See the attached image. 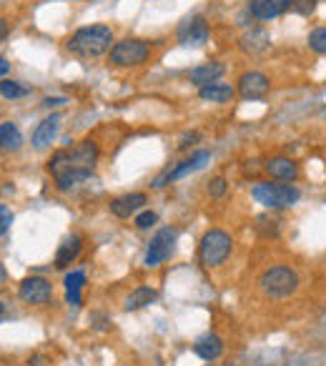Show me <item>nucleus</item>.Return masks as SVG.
<instances>
[{"mask_svg":"<svg viewBox=\"0 0 326 366\" xmlns=\"http://www.w3.org/2000/svg\"><path fill=\"white\" fill-rule=\"evenodd\" d=\"M95 161H98V148L93 141H81L73 148L58 151L48 161L50 176L56 178V186L61 191L78 186L83 181H88L95 171Z\"/></svg>","mask_w":326,"mask_h":366,"instance_id":"1","label":"nucleus"},{"mask_svg":"<svg viewBox=\"0 0 326 366\" xmlns=\"http://www.w3.org/2000/svg\"><path fill=\"white\" fill-rule=\"evenodd\" d=\"M113 31L108 25H86L68 38V50L81 58H98L113 48Z\"/></svg>","mask_w":326,"mask_h":366,"instance_id":"2","label":"nucleus"},{"mask_svg":"<svg viewBox=\"0 0 326 366\" xmlns=\"http://www.w3.org/2000/svg\"><path fill=\"white\" fill-rule=\"evenodd\" d=\"M251 196L266 208H288L301 199V193L291 183H256Z\"/></svg>","mask_w":326,"mask_h":366,"instance_id":"3","label":"nucleus"},{"mask_svg":"<svg viewBox=\"0 0 326 366\" xmlns=\"http://www.w3.org/2000/svg\"><path fill=\"white\" fill-rule=\"evenodd\" d=\"M231 236L221 229H213L208 231L206 236L201 238V246H199V259L203 266L213 268V266H221L228 254H231Z\"/></svg>","mask_w":326,"mask_h":366,"instance_id":"4","label":"nucleus"},{"mask_svg":"<svg viewBox=\"0 0 326 366\" xmlns=\"http://www.w3.org/2000/svg\"><path fill=\"white\" fill-rule=\"evenodd\" d=\"M261 289L266 296L271 298H286L296 291V286H299V276H296L291 268L286 266H271L261 273Z\"/></svg>","mask_w":326,"mask_h":366,"instance_id":"5","label":"nucleus"},{"mask_svg":"<svg viewBox=\"0 0 326 366\" xmlns=\"http://www.w3.org/2000/svg\"><path fill=\"white\" fill-rule=\"evenodd\" d=\"M150 48L146 40H138V38H125L113 43L111 48V63L113 66H121V68H131V66H141V63L148 58Z\"/></svg>","mask_w":326,"mask_h":366,"instance_id":"6","label":"nucleus"},{"mask_svg":"<svg viewBox=\"0 0 326 366\" xmlns=\"http://www.w3.org/2000/svg\"><path fill=\"white\" fill-rule=\"evenodd\" d=\"M173 243H176V229H171V226L161 229L156 236L150 238L148 251H146V264H148V266L163 264V261L171 256V251H173Z\"/></svg>","mask_w":326,"mask_h":366,"instance_id":"7","label":"nucleus"},{"mask_svg":"<svg viewBox=\"0 0 326 366\" xmlns=\"http://www.w3.org/2000/svg\"><path fill=\"white\" fill-rule=\"evenodd\" d=\"M206 161H208V151H196L191 158H186V161H181L178 166L173 168V171H166L163 176H158L156 181H153V188H161V186H166V181H178V178H183V176H188V174H194V171H199V168H203L206 166Z\"/></svg>","mask_w":326,"mask_h":366,"instance_id":"8","label":"nucleus"},{"mask_svg":"<svg viewBox=\"0 0 326 366\" xmlns=\"http://www.w3.org/2000/svg\"><path fill=\"white\" fill-rule=\"evenodd\" d=\"M18 296L23 298L25 304L43 306V304H48L50 296H53V289H50L48 281L40 279V276H31V279H25L23 284H20Z\"/></svg>","mask_w":326,"mask_h":366,"instance_id":"9","label":"nucleus"},{"mask_svg":"<svg viewBox=\"0 0 326 366\" xmlns=\"http://www.w3.org/2000/svg\"><path fill=\"white\" fill-rule=\"evenodd\" d=\"M269 78L263 73H258V70H249V73H244L241 78H238V96L244 100H258L263 98V96L269 93Z\"/></svg>","mask_w":326,"mask_h":366,"instance_id":"10","label":"nucleus"},{"mask_svg":"<svg viewBox=\"0 0 326 366\" xmlns=\"http://www.w3.org/2000/svg\"><path fill=\"white\" fill-rule=\"evenodd\" d=\"M178 43L181 45H203L208 40V25L203 18H199V15H194V18L183 20L181 25H178Z\"/></svg>","mask_w":326,"mask_h":366,"instance_id":"11","label":"nucleus"},{"mask_svg":"<svg viewBox=\"0 0 326 366\" xmlns=\"http://www.w3.org/2000/svg\"><path fill=\"white\" fill-rule=\"evenodd\" d=\"M58 128H61V116H58V113H53V116L40 121V123L36 125V130H33V138H31L33 148L43 151L45 146H50L53 138L58 136Z\"/></svg>","mask_w":326,"mask_h":366,"instance_id":"12","label":"nucleus"},{"mask_svg":"<svg viewBox=\"0 0 326 366\" xmlns=\"http://www.w3.org/2000/svg\"><path fill=\"white\" fill-rule=\"evenodd\" d=\"M224 63L219 61H208V63H201V66H196L191 73H188V78H191V83L199 88L208 86V83H216L224 75Z\"/></svg>","mask_w":326,"mask_h":366,"instance_id":"13","label":"nucleus"},{"mask_svg":"<svg viewBox=\"0 0 326 366\" xmlns=\"http://www.w3.org/2000/svg\"><path fill=\"white\" fill-rule=\"evenodd\" d=\"M143 204H146V193H125V196H118V199L111 201V211L113 216L128 218L131 213H136L138 208H143Z\"/></svg>","mask_w":326,"mask_h":366,"instance_id":"14","label":"nucleus"},{"mask_svg":"<svg viewBox=\"0 0 326 366\" xmlns=\"http://www.w3.org/2000/svg\"><path fill=\"white\" fill-rule=\"evenodd\" d=\"M291 8V0H254L251 3V15L258 20H271Z\"/></svg>","mask_w":326,"mask_h":366,"instance_id":"15","label":"nucleus"},{"mask_svg":"<svg viewBox=\"0 0 326 366\" xmlns=\"http://www.w3.org/2000/svg\"><path fill=\"white\" fill-rule=\"evenodd\" d=\"M194 351L203 361H213V359H219V356L224 354V342H221L216 334H203V336L196 339Z\"/></svg>","mask_w":326,"mask_h":366,"instance_id":"16","label":"nucleus"},{"mask_svg":"<svg viewBox=\"0 0 326 366\" xmlns=\"http://www.w3.org/2000/svg\"><path fill=\"white\" fill-rule=\"evenodd\" d=\"M266 171H269L271 178H279V181H294L296 176H299V166H296L291 158H284V155L271 158V161L266 163Z\"/></svg>","mask_w":326,"mask_h":366,"instance_id":"17","label":"nucleus"},{"mask_svg":"<svg viewBox=\"0 0 326 366\" xmlns=\"http://www.w3.org/2000/svg\"><path fill=\"white\" fill-rule=\"evenodd\" d=\"M199 96L203 100H211V103H226V100H231L233 96H236V91H233L228 83H208V86L199 88Z\"/></svg>","mask_w":326,"mask_h":366,"instance_id":"18","label":"nucleus"},{"mask_svg":"<svg viewBox=\"0 0 326 366\" xmlns=\"http://www.w3.org/2000/svg\"><path fill=\"white\" fill-rule=\"evenodd\" d=\"M81 254V236H68L56 254V268H65L75 256Z\"/></svg>","mask_w":326,"mask_h":366,"instance_id":"19","label":"nucleus"},{"mask_svg":"<svg viewBox=\"0 0 326 366\" xmlns=\"http://www.w3.org/2000/svg\"><path fill=\"white\" fill-rule=\"evenodd\" d=\"M158 293L153 291V289H148V286H141V289H133L128 296H125V311H138L143 309V306H148L150 301H156Z\"/></svg>","mask_w":326,"mask_h":366,"instance_id":"20","label":"nucleus"},{"mask_svg":"<svg viewBox=\"0 0 326 366\" xmlns=\"http://www.w3.org/2000/svg\"><path fill=\"white\" fill-rule=\"evenodd\" d=\"M83 284H86V273L83 271H73L65 276V296H68V304L81 306V291Z\"/></svg>","mask_w":326,"mask_h":366,"instance_id":"21","label":"nucleus"},{"mask_svg":"<svg viewBox=\"0 0 326 366\" xmlns=\"http://www.w3.org/2000/svg\"><path fill=\"white\" fill-rule=\"evenodd\" d=\"M0 143H3V151L20 148L23 136H20V130L15 128V123H10V121H3V123H0Z\"/></svg>","mask_w":326,"mask_h":366,"instance_id":"22","label":"nucleus"},{"mask_svg":"<svg viewBox=\"0 0 326 366\" xmlns=\"http://www.w3.org/2000/svg\"><path fill=\"white\" fill-rule=\"evenodd\" d=\"M0 93H3V98L15 100V98H23V96L31 93V88H25V86H20V83L8 81V78H6V81L0 83Z\"/></svg>","mask_w":326,"mask_h":366,"instance_id":"23","label":"nucleus"},{"mask_svg":"<svg viewBox=\"0 0 326 366\" xmlns=\"http://www.w3.org/2000/svg\"><path fill=\"white\" fill-rule=\"evenodd\" d=\"M309 48L326 56V28H313V31L309 33Z\"/></svg>","mask_w":326,"mask_h":366,"instance_id":"24","label":"nucleus"},{"mask_svg":"<svg viewBox=\"0 0 326 366\" xmlns=\"http://www.w3.org/2000/svg\"><path fill=\"white\" fill-rule=\"evenodd\" d=\"M316 3H319V0H291V8H294L299 15H311Z\"/></svg>","mask_w":326,"mask_h":366,"instance_id":"25","label":"nucleus"},{"mask_svg":"<svg viewBox=\"0 0 326 366\" xmlns=\"http://www.w3.org/2000/svg\"><path fill=\"white\" fill-rule=\"evenodd\" d=\"M156 224V213L153 211H143L141 216H136V229H150Z\"/></svg>","mask_w":326,"mask_h":366,"instance_id":"26","label":"nucleus"},{"mask_svg":"<svg viewBox=\"0 0 326 366\" xmlns=\"http://www.w3.org/2000/svg\"><path fill=\"white\" fill-rule=\"evenodd\" d=\"M10 221H13V213L8 206H0V234L6 236L8 229H10Z\"/></svg>","mask_w":326,"mask_h":366,"instance_id":"27","label":"nucleus"},{"mask_svg":"<svg viewBox=\"0 0 326 366\" xmlns=\"http://www.w3.org/2000/svg\"><path fill=\"white\" fill-rule=\"evenodd\" d=\"M224 191H226V178H213L211 183H208V193H211L213 199H219V196H224Z\"/></svg>","mask_w":326,"mask_h":366,"instance_id":"28","label":"nucleus"},{"mask_svg":"<svg viewBox=\"0 0 326 366\" xmlns=\"http://www.w3.org/2000/svg\"><path fill=\"white\" fill-rule=\"evenodd\" d=\"M63 103H68V100H65V98H45L43 100V106H63Z\"/></svg>","mask_w":326,"mask_h":366,"instance_id":"29","label":"nucleus"},{"mask_svg":"<svg viewBox=\"0 0 326 366\" xmlns=\"http://www.w3.org/2000/svg\"><path fill=\"white\" fill-rule=\"evenodd\" d=\"M0 73L8 75V61H6V58H0Z\"/></svg>","mask_w":326,"mask_h":366,"instance_id":"30","label":"nucleus"},{"mask_svg":"<svg viewBox=\"0 0 326 366\" xmlns=\"http://www.w3.org/2000/svg\"><path fill=\"white\" fill-rule=\"evenodd\" d=\"M251 3H254V0H251Z\"/></svg>","mask_w":326,"mask_h":366,"instance_id":"31","label":"nucleus"}]
</instances>
